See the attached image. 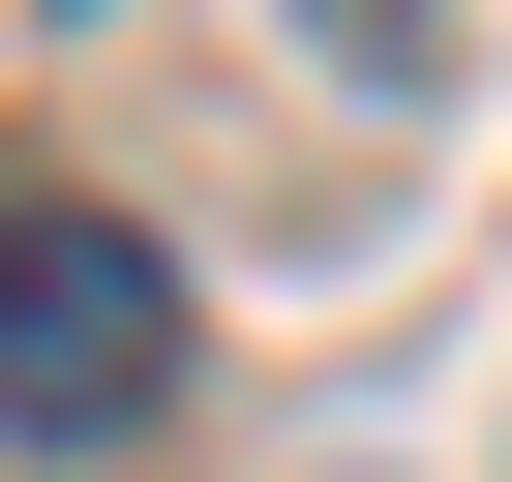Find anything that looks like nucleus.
I'll return each mask as SVG.
<instances>
[{"instance_id":"nucleus-1","label":"nucleus","mask_w":512,"mask_h":482,"mask_svg":"<svg viewBox=\"0 0 512 482\" xmlns=\"http://www.w3.org/2000/svg\"><path fill=\"white\" fill-rule=\"evenodd\" d=\"M0 422L31 452H151L181 422V272L121 211H61V181H0Z\"/></svg>"}]
</instances>
